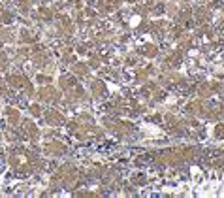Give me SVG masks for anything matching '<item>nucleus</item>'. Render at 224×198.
Segmentation results:
<instances>
[{"label": "nucleus", "mask_w": 224, "mask_h": 198, "mask_svg": "<svg viewBox=\"0 0 224 198\" xmlns=\"http://www.w3.org/2000/svg\"><path fill=\"white\" fill-rule=\"evenodd\" d=\"M139 23H141V17H139V15H132V17H130V27H139Z\"/></svg>", "instance_id": "nucleus-1"}, {"label": "nucleus", "mask_w": 224, "mask_h": 198, "mask_svg": "<svg viewBox=\"0 0 224 198\" xmlns=\"http://www.w3.org/2000/svg\"><path fill=\"white\" fill-rule=\"evenodd\" d=\"M188 55H190V57H198V51H196V49H190Z\"/></svg>", "instance_id": "nucleus-2"}]
</instances>
